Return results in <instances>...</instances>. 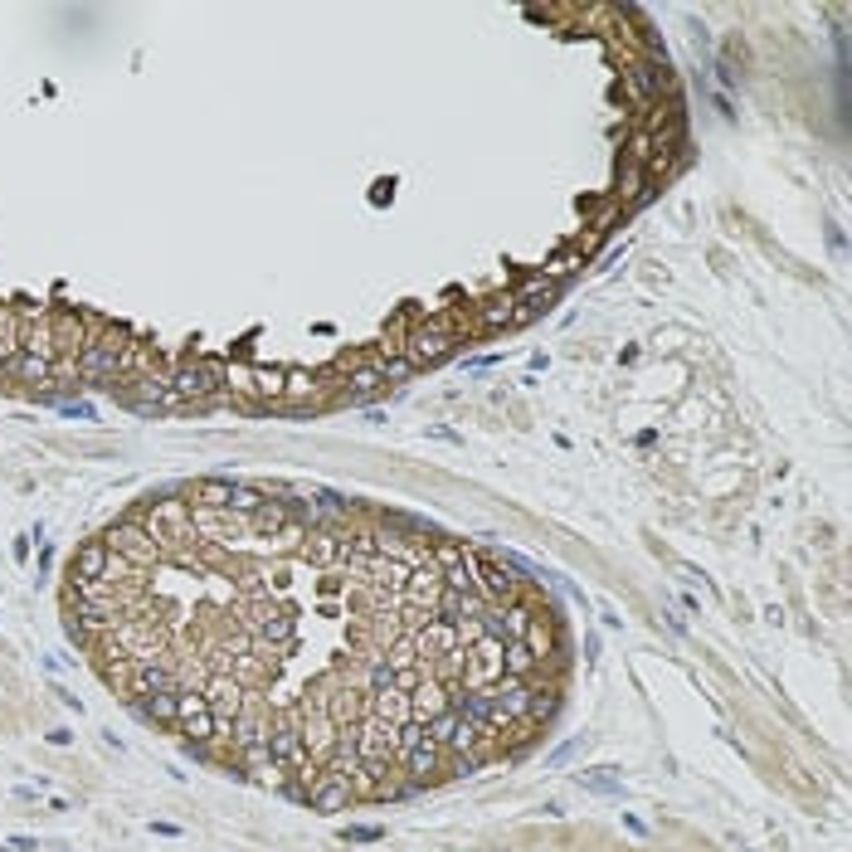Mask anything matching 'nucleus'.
<instances>
[{
    "instance_id": "f257e3e1",
    "label": "nucleus",
    "mask_w": 852,
    "mask_h": 852,
    "mask_svg": "<svg viewBox=\"0 0 852 852\" xmlns=\"http://www.w3.org/2000/svg\"><path fill=\"white\" fill-rule=\"evenodd\" d=\"M171 385H176L181 405H200V409H210L215 400H220L224 361H210V356H200V361H181V366L171 371Z\"/></svg>"
},
{
    "instance_id": "f03ea898",
    "label": "nucleus",
    "mask_w": 852,
    "mask_h": 852,
    "mask_svg": "<svg viewBox=\"0 0 852 852\" xmlns=\"http://www.w3.org/2000/svg\"><path fill=\"white\" fill-rule=\"evenodd\" d=\"M112 400H122V405L132 409H181V395H176V385H171V375L166 371H151L142 380H112L108 385Z\"/></svg>"
},
{
    "instance_id": "7ed1b4c3",
    "label": "nucleus",
    "mask_w": 852,
    "mask_h": 852,
    "mask_svg": "<svg viewBox=\"0 0 852 852\" xmlns=\"http://www.w3.org/2000/svg\"><path fill=\"white\" fill-rule=\"evenodd\" d=\"M473 594H478L487 609H507V604H517L521 594V580L512 565H497V560H478L473 556Z\"/></svg>"
},
{
    "instance_id": "20e7f679",
    "label": "nucleus",
    "mask_w": 852,
    "mask_h": 852,
    "mask_svg": "<svg viewBox=\"0 0 852 852\" xmlns=\"http://www.w3.org/2000/svg\"><path fill=\"white\" fill-rule=\"evenodd\" d=\"M224 385L254 405L283 400V371H273V366H224Z\"/></svg>"
},
{
    "instance_id": "39448f33",
    "label": "nucleus",
    "mask_w": 852,
    "mask_h": 852,
    "mask_svg": "<svg viewBox=\"0 0 852 852\" xmlns=\"http://www.w3.org/2000/svg\"><path fill=\"white\" fill-rule=\"evenodd\" d=\"M103 541H108V546H112V551H117L122 560H132L137 570H151V565H161V546H156V536H151V531H147V526H142L137 517H132V521H117V526H112Z\"/></svg>"
},
{
    "instance_id": "423d86ee",
    "label": "nucleus",
    "mask_w": 852,
    "mask_h": 852,
    "mask_svg": "<svg viewBox=\"0 0 852 852\" xmlns=\"http://www.w3.org/2000/svg\"><path fill=\"white\" fill-rule=\"evenodd\" d=\"M156 692H181L171 663H166V658H156V663H132L122 697H127V702H147V697H156Z\"/></svg>"
},
{
    "instance_id": "0eeeda50",
    "label": "nucleus",
    "mask_w": 852,
    "mask_h": 852,
    "mask_svg": "<svg viewBox=\"0 0 852 852\" xmlns=\"http://www.w3.org/2000/svg\"><path fill=\"white\" fill-rule=\"evenodd\" d=\"M672 88V74H667V59H648V64H633L624 74V93H629L638 108H648L653 98H663Z\"/></svg>"
},
{
    "instance_id": "6e6552de",
    "label": "nucleus",
    "mask_w": 852,
    "mask_h": 852,
    "mask_svg": "<svg viewBox=\"0 0 852 852\" xmlns=\"http://www.w3.org/2000/svg\"><path fill=\"white\" fill-rule=\"evenodd\" d=\"M341 371H346V390H341V400L346 405H371V400H380L390 385L375 375V366L366 361V356H356V361H341Z\"/></svg>"
},
{
    "instance_id": "1a4fd4ad",
    "label": "nucleus",
    "mask_w": 852,
    "mask_h": 852,
    "mask_svg": "<svg viewBox=\"0 0 852 852\" xmlns=\"http://www.w3.org/2000/svg\"><path fill=\"white\" fill-rule=\"evenodd\" d=\"M478 629H482V638L517 643V638H526V629H531V609H521V604H507V609H482Z\"/></svg>"
},
{
    "instance_id": "9d476101",
    "label": "nucleus",
    "mask_w": 852,
    "mask_h": 852,
    "mask_svg": "<svg viewBox=\"0 0 852 852\" xmlns=\"http://www.w3.org/2000/svg\"><path fill=\"white\" fill-rule=\"evenodd\" d=\"M15 317H20V351H25V356H49V361H54V317L39 312V307H25V312H15Z\"/></svg>"
},
{
    "instance_id": "9b49d317",
    "label": "nucleus",
    "mask_w": 852,
    "mask_h": 852,
    "mask_svg": "<svg viewBox=\"0 0 852 852\" xmlns=\"http://www.w3.org/2000/svg\"><path fill=\"white\" fill-rule=\"evenodd\" d=\"M439 594H444V575H439L434 565H419V570H409L405 575V604L414 609V614H429V619H434Z\"/></svg>"
},
{
    "instance_id": "f8f14e48",
    "label": "nucleus",
    "mask_w": 852,
    "mask_h": 852,
    "mask_svg": "<svg viewBox=\"0 0 852 852\" xmlns=\"http://www.w3.org/2000/svg\"><path fill=\"white\" fill-rule=\"evenodd\" d=\"M487 697L497 706V716L521 721L526 716V702H531V682L526 677H497V682H487Z\"/></svg>"
},
{
    "instance_id": "ddd939ff",
    "label": "nucleus",
    "mask_w": 852,
    "mask_h": 852,
    "mask_svg": "<svg viewBox=\"0 0 852 852\" xmlns=\"http://www.w3.org/2000/svg\"><path fill=\"white\" fill-rule=\"evenodd\" d=\"M307 804L317 809V814H341V809H351L356 804V794H351V779H336L322 770V779L312 784V794H307Z\"/></svg>"
},
{
    "instance_id": "4468645a",
    "label": "nucleus",
    "mask_w": 852,
    "mask_h": 852,
    "mask_svg": "<svg viewBox=\"0 0 852 852\" xmlns=\"http://www.w3.org/2000/svg\"><path fill=\"white\" fill-rule=\"evenodd\" d=\"M108 565H112V546L98 536V541H88V546L74 556L69 580H74V585H83V580H103V575H108Z\"/></svg>"
},
{
    "instance_id": "2eb2a0df",
    "label": "nucleus",
    "mask_w": 852,
    "mask_h": 852,
    "mask_svg": "<svg viewBox=\"0 0 852 852\" xmlns=\"http://www.w3.org/2000/svg\"><path fill=\"white\" fill-rule=\"evenodd\" d=\"M405 760V775H409V784H429V779L444 770V745H434V741H419L414 750H405L400 755Z\"/></svg>"
},
{
    "instance_id": "dca6fc26",
    "label": "nucleus",
    "mask_w": 852,
    "mask_h": 852,
    "mask_svg": "<svg viewBox=\"0 0 852 852\" xmlns=\"http://www.w3.org/2000/svg\"><path fill=\"white\" fill-rule=\"evenodd\" d=\"M473 322H478V332H502V327H517V297H487L473 307Z\"/></svg>"
},
{
    "instance_id": "f3484780",
    "label": "nucleus",
    "mask_w": 852,
    "mask_h": 852,
    "mask_svg": "<svg viewBox=\"0 0 852 852\" xmlns=\"http://www.w3.org/2000/svg\"><path fill=\"white\" fill-rule=\"evenodd\" d=\"M205 702H210V711H215V716H239V711H244V687H239V682H234V677H210V682H205Z\"/></svg>"
},
{
    "instance_id": "a211bd4d",
    "label": "nucleus",
    "mask_w": 852,
    "mask_h": 852,
    "mask_svg": "<svg viewBox=\"0 0 852 852\" xmlns=\"http://www.w3.org/2000/svg\"><path fill=\"white\" fill-rule=\"evenodd\" d=\"M332 375H317V371H283V400L288 405H312V400H322V385H327Z\"/></svg>"
},
{
    "instance_id": "6ab92c4d",
    "label": "nucleus",
    "mask_w": 852,
    "mask_h": 852,
    "mask_svg": "<svg viewBox=\"0 0 852 852\" xmlns=\"http://www.w3.org/2000/svg\"><path fill=\"white\" fill-rule=\"evenodd\" d=\"M83 341H88V322H78L69 312H59L54 317V356H78L83 351Z\"/></svg>"
},
{
    "instance_id": "aec40b11",
    "label": "nucleus",
    "mask_w": 852,
    "mask_h": 852,
    "mask_svg": "<svg viewBox=\"0 0 852 852\" xmlns=\"http://www.w3.org/2000/svg\"><path fill=\"white\" fill-rule=\"evenodd\" d=\"M161 371V361H156V351H151L147 341H127L122 346V375L117 380H142V375Z\"/></svg>"
},
{
    "instance_id": "412c9836",
    "label": "nucleus",
    "mask_w": 852,
    "mask_h": 852,
    "mask_svg": "<svg viewBox=\"0 0 852 852\" xmlns=\"http://www.w3.org/2000/svg\"><path fill=\"white\" fill-rule=\"evenodd\" d=\"M259 741H268V716H263V706H244L234 716V750L259 745Z\"/></svg>"
},
{
    "instance_id": "4be33fe9",
    "label": "nucleus",
    "mask_w": 852,
    "mask_h": 852,
    "mask_svg": "<svg viewBox=\"0 0 852 852\" xmlns=\"http://www.w3.org/2000/svg\"><path fill=\"white\" fill-rule=\"evenodd\" d=\"M49 356H25V351H15L10 356V366H5V375H15V380H25V385H49Z\"/></svg>"
},
{
    "instance_id": "5701e85b",
    "label": "nucleus",
    "mask_w": 852,
    "mask_h": 852,
    "mask_svg": "<svg viewBox=\"0 0 852 852\" xmlns=\"http://www.w3.org/2000/svg\"><path fill=\"white\" fill-rule=\"evenodd\" d=\"M536 653H531V648H526V643H502V677H526V682H531V672H536Z\"/></svg>"
},
{
    "instance_id": "b1692460",
    "label": "nucleus",
    "mask_w": 852,
    "mask_h": 852,
    "mask_svg": "<svg viewBox=\"0 0 852 852\" xmlns=\"http://www.w3.org/2000/svg\"><path fill=\"white\" fill-rule=\"evenodd\" d=\"M142 721H156V726H176V692H156L147 702H132Z\"/></svg>"
},
{
    "instance_id": "393cba45",
    "label": "nucleus",
    "mask_w": 852,
    "mask_h": 852,
    "mask_svg": "<svg viewBox=\"0 0 852 852\" xmlns=\"http://www.w3.org/2000/svg\"><path fill=\"white\" fill-rule=\"evenodd\" d=\"M556 706H560V692H556V687H546V692H541V687H531V702H526V716H521V721H526V726L536 731L541 721H551V716H556Z\"/></svg>"
},
{
    "instance_id": "a878e982",
    "label": "nucleus",
    "mask_w": 852,
    "mask_h": 852,
    "mask_svg": "<svg viewBox=\"0 0 852 852\" xmlns=\"http://www.w3.org/2000/svg\"><path fill=\"white\" fill-rule=\"evenodd\" d=\"M580 268H585V254H580V249H560L556 259L541 268V278H551V283L560 288V283H565V278H575Z\"/></svg>"
},
{
    "instance_id": "bb28decb",
    "label": "nucleus",
    "mask_w": 852,
    "mask_h": 852,
    "mask_svg": "<svg viewBox=\"0 0 852 852\" xmlns=\"http://www.w3.org/2000/svg\"><path fill=\"white\" fill-rule=\"evenodd\" d=\"M375 366V375L385 380V385H405L409 375H414V366H409L405 356H385V351H375V356H366Z\"/></svg>"
},
{
    "instance_id": "cd10ccee",
    "label": "nucleus",
    "mask_w": 852,
    "mask_h": 852,
    "mask_svg": "<svg viewBox=\"0 0 852 852\" xmlns=\"http://www.w3.org/2000/svg\"><path fill=\"white\" fill-rule=\"evenodd\" d=\"M580 784H585L590 794H624V775H619L614 765H594V770H585Z\"/></svg>"
},
{
    "instance_id": "c85d7f7f",
    "label": "nucleus",
    "mask_w": 852,
    "mask_h": 852,
    "mask_svg": "<svg viewBox=\"0 0 852 852\" xmlns=\"http://www.w3.org/2000/svg\"><path fill=\"white\" fill-rule=\"evenodd\" d=\"M229 487H234V482H224V478H205V482H195V507H210V512H224V507H229Z\"/></svg>"
},
{
    "instance_id": "c756f323",
    "label": "nucleus",
    "mask_w": 852,
    "mask_h": 852,
    "mask_svg": "<svg viewBox=\"0 0 852 852\" xmlns=\"http://www.w3.org/2000/svg\"><path fill=\"white\" fill-rule=\"evenodd\" d=\"M531 653H536V663H546V653L556 648V633H551V624H541V619H531V629H526V638H521Z\"/></svg>"
},
{
    "instance_id": "7c9ffc66",
    "label": "nucleus",
    "mask_w": 852,
    "mask_h": 852,
    "mask_svg": "<svg viewBox=\"0 0 852 852\" xmlns=\"http://www.w3.org/2000/svg\"><path fill=\"white\" fill-rule=\"evenodd\" d=\"M15 351H20V317L10 307H0V356L10 361Z\"/></svg>"
},
{
    "instance_id": "2f4dec72",
    "label": "nucleus",
    "mask_w": 852,
    "mask_h": 852,
    "mask_svg": "<svg viewBox=\"0 0 852 852\" xmlns=\"http://www.w3.org/2000/svg\"><path fill=\"white\" fill-rule=\"evenodd\" d=\"M648 176H643V166H629V171H624V181H619V195H614V200H619V205H629V200H648Z\"/></svg>"
},
{
    "instance_id": "473e14b6",
    "label": "nucleus",
    "mask_w": 852,
    "mask_h": 852,
    "mask_svg": "<svg viewBox=\"0 0 852 852\" xmlns=\"http://www.w3.org/2000/svg\"><path fill=\"white\" fill-rule=\"evenodd\" d=\"M653 147H658V142H653V132H643V127H638V132L629 137V166H643V161L653 156Z\"/></svg>"
},
{
    "instance_id": "72a5a7b5",
    "label": "nucleus",
    "mask_w": 852,
    "mask_h": 852,
    "mask_svg": "<svg viewBox=\"0 0 852 852\" xmlns=\"http://www.w3.org/2000/svg\"><path fill=\"white\" fill-rule=\"evenodd\" d=\"M385 838V828H375V823H351V828H341V843H380Z\"/></svg>"
},
{
    "instance_id": "f704fd0d",
    "label": "nucleus",
    "mask_w": 852,
    "mask_h": 852,
    "mask_svg": "<svg viewBox=\"0 0 852 852\" xmlns=\"http://www.w3.org/2000/svg\"><path fill=\"white\" fill-rule=\"evenodd\" d=\"M580 736H570V741L565 745H556V750H551V755H546V770H565V765H570V760H575V755H580Z\"/></svg>"
},
{
    "instance_id": "c9c22d12",
    "label": "nucleus",
    "mask_w": 852,
    "mask_h": 852,
    "mask_svg": "<svg viewBox=\"0 0 852 852\" xmlns=\"http://www.w3.org/2000/svg\"><path fill=\"white\" fill-rule=\"evenodd\" d=\"M444 755H448V750H444ZM482 765H487L482 755H448V770H453V775H478Z\"/></svg>"
},
{
    "instance_id": "e433bc0d",
    "label": "nucleus",
    "mask_w": 852,
    "mask_h": 852,
    "mask_svg": "<svg viewBox=\"0 0 852 852\" xmlns=\"http://www.w3.org/2000/svg\"><path fill=\"white\" fill-rule=\"evenodd\" d=\"M35 848H39L35 838H15V843H10V852H35Z\"/></svg>"
},
{
    "instance_id": "4c0bfd02",
    "label": "nucleus",
    "mask_w": 852,
    "mask_h": 852,
    "mask_svg": "<svg viewBox=\"0 0 852 852\" xmlns=\"http://www.w3.org/2000/svg\"><path fill=\"white\" fill-rule=\"evenodd\" d=\"M5 366H10V361H5V356H0V375H5Z\"/></svg>"
}]
</instances>
